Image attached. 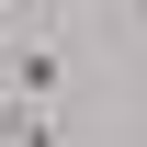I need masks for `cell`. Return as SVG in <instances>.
I'll return each instance as SVG.
<instances>
[{
    "label": "cell",
    "instance_id": "cell-1",
    "mask_svg": "<svg viewBox=\"0 0 147 147\" xmlns=\"http://www.w3.org/2000/svg\"><path fill=\"white\" fill-rule=\"evenodd\" d=\"M11 79H23V91H34V102H45V91H57V79H68V57H57V45H11Z\"/></svg>",
    "mask_w": 147,
    "mask_h": 147
},
{
    "label": "cell",
    "instance_id": "cell-2",
    "mask_svg": "<svg viewBox=\"0 0 147 147\" xmlns=\"http://www.w3.org/2000/svg\"><path fill=\"white\" fill-rule=\"evenodd\" d=\"M0 147H57V125L45 113H0Z\"/></svg>",
    "mask_w": 147,
    "mask_h": 147
}]
</instances>
